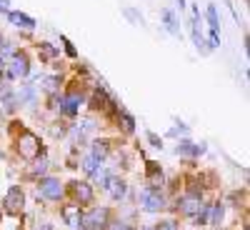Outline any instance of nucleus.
Masks as SVG:
<instances>
[{
	"instance_id": "1",
	"label": "nucleus",
	"mask_w": 250,
	"mask_h": 230,
	"mask_svg": "<svg viewBox=\"0 0 250 230\" xmlns=\"http://www.w3.org/2000/svg\"><path fill=\"white\" fill-rule=\"evenodd\" d=\"M110 210L108 208H90L85 215H80V225H85L88 230H108Z\"/></svg>"
},
{
	"instance_id": "2",
	"label": "nucleus",
	"mask_w": 250,
	"mask_h": 230,
	"mask_svg": "<svg viewBox=\"0 0 250 230\" xmlns=\"http://www.w3.org/2000/svg\"><path fill=\"white\" fill-rule=\"evenodd\" d=\"M140 208L148 213H160L165 208V198L160 190H155V188H143L140 190Z\"/></svg>"
},
{
	"instance_id": "3",
	"label": "nucleus",
	"mask_w": 250,
	"mask_h": 230,
	"mask_svg": "<svg viewBox=\"0 0 250 230\" xmlns=\"http://www.w3.org/2000/svg\"><path fill=\"white\" fill-rule=\"evenodd\" d=\"M23 205H25L23 190H20L18 185H13L10 190H8V195H5V210H8L10 215H18L20 210H23Z\"/></svg>"
},
{
	"instance_id": "4",
	"label": "nucleus",
	"mask_w": 250,
	"mask_h": 230,
	"mask_svg": "<svg viewBox=\"0 0 250 230\" xmlns=\"http://www.w3.org/2000/svg\"><path fill=\"white\" fill-rule=\"evenodd\" d=\"M40 195L48 200H60L62 198V183L58 178H43L40 180Z\"/></svg>"
},
{
	"instance_id": "5",
	"label": "nucleus",
	"mask_w": 250,
	"mask_h": 230,
	"mask_svg": "<svg viewBox=\"0 0 250 230\" xmlns=\"http://www.w3.org/2000/svg\"><path fill=\"white\" fill-rule=\"evenodd\" d=\"M105 190H108V195L113 198V200H123L125 198V193H128V185H125L120 178H108V183H105Z\"/></svg>"
},
{
	"instance_id": "6",
	"label": "nucleus",
	"mask_w": 250,
	"mask_h": 230,
	"mask_svg": "<svg viewBox=\"0 0 250 230\" xmlns=\"http://www.w3.org/2000/svg\"><path fill=\"white\" fill-rule=\"evenodd\" d=\"M40 150V143L35 140V135L25 133L23 138H20V155H25V158H35Z\"/></svg>"
},
{
	"instance_id": "7",
	"label": "nucleus",
	"mask_w": 250,
	"mask_h": 230,
	"mask_svg": "<svg viewBox=\"0 0 250 230\" xmlns=\"http://www.w3.org/2000/svg\"><path fill=\"white\" fill-rule=\"evenodd\" d=\"M60 215H62V220H65L70 228H75L78 223H80V205L78 203H68V205H62L60 208Z\"/></svg>"
},
{
	"instance_id": "8",
	"label": "nucleus",
	"mask_w": 250,
	"mask_h": 230,
	"mask_svg": "<svg viewBox=\"0 0 250 230\" xmlns=\"http://www.w3.org/2000/svg\"><path fill=\"white\" fill-rule=\"evenodd\" d=\"M83 105V98L80 95H65V98H60V113L62 115H75Z\"/></svg>"
},
{
	"instance_id": "9",
	"label": "nucleus",
	"mask_w": 250,
	"mask_h": 230,
	"mask_svg": "<svg viewBox=\"0 0 250 230\" xmlns=\"http://www.w3.org/2000/svg\"><path fill=\"white\" fill-rule=\"evenodd\" d=\"M73 190H75V198L80 200L78 205H88V203H93V198H95V195H93V188H90L85 180H78V183L73 185Z\"/></svg>"
},
{
	"instance_id": "10",
	"label": "nucleus",
	"mask_w": 250,
	"mask_h": 230,
	"mask_svg": "<svg viewBox=\"0 0 250 230\" xmlns=\"http://www.w3.org/2000/svg\"><path fill=\"white\" fill-rule=\"evenodd\" d=\"M200 198L198 195H188V198H183L180 200V213L183 215H188V218H195L198 215V210H200Z\"/></svg>"
},
{
	"instance_id": "11",
	"label": "nucleus",
	"mask_w": 250,
	"mask_h": 230,
	"mask_svg": "<svg viewBox=\"0 0 250 230\" xmlns=\"http://www.w3.org/2000/svg\"><path fill=\"white\" fill-rule=\"evenodd\" d=\"M30 73V65L23 55H15L13 63H10V78H25Z\"/></svg>"
},
{
	"instance_id": "12",
	"label": "nucleus",
	"mask_w": 250,
	"mask_h": 230,
	"mask_svg": "<svg viewBox=\"0 0 250 230\" xmlns=\"http://www.w3.org/2000/svg\"><path fill=\"white\" fill-rule=\"evenodd\" d=\"M203 150H205L203 145H193V143H188V140H183V143L178 145V148H175V153H178V155H190V158L200 155Z\"/></svg>"
},
{
	"instance_id": "13",
	"label": "nucleus",
	"mask_w": 250,
	"mask_h": 230,
	"mask_svg": "<svg viewBox=\"0 0 250 230\" xmlns=\"http://www.w3.org/2000/svg\"><path fill=\"white\" fill-rule=\"evenodd\" d=\"M10 23L13 25H18V28H35V20L33 18H28V15H23V13H10Z\"/></svg>"
},
{
	"instance_id": "14",
	"label": "nucleus",
	"mask_w": 250,
	"mask_h": 230,
	"mask_svg": "<svg viewBox=\"0 0 250 230\" xmlns=\"http://www.w3.org/2000/svg\"><path fill=\"white\" fill-rule=\"evenodd\" d=\"M163 20H165V30H168V33H173V35H178V33H180L178 20H175L173 10H163Z\"/></svg>"
},
{
	"instance_id": "15",
	"label": "nucleus",
	"mask_w": 250,
	"mask_h": 230,
	"mask_svg": "<svg viewBox=\"0 0 250 230\" xmlns=\"http://www.w3.org/2000/svg\"><path fill=\"white\" fill-rule=\"evenodd\" d=\"M223 215H225L223 203H213L210 205V223H208V225H220L223 223Z\"/></svg>"
},
{
	"instance_id": "16",
	"label": "nucleus",
	"mask_w": 250,
	"mask_h": 230,
	"mask_svg": "<svg viewBox=\"0 0 250 230\" xmlns=\"http://www.w3.org/2000/svg\"><path fill=\"white\" fill-rule=\"evenodd\" d=\"M105 155H108V143H105V140H98V143L93 145V158H95L98 163H103V160H105Z\"/></svg>"
},
{
	"instance_id": "17",
	"label": "nucleus",
	"mask_w": 250,
	"mask_h": 230,
	"mask_svg": "<svg viewBox=\"0 0 250 230\" xmlns=\"http://www.w3.org/2000/svg\"><path fill=\"white\" fill-rule=\"evenodd\" d=\"M208 223H210V205L203 203L200 210H198V215H195V225H208Z\"/></svg>"
},
{
	"instance_id": "18",
	"label": "nucleus",
	"mask_w": 250,
	"mask_h": 230,
	"mask_svg": "<svg viewBox=\"0 0 250 230\" xmlns=\"http://www.w3.org/2000/svg\"><path fill=\"white\" fill-rule=\"evenodd\" d=\"M208 23H210V33H218V30H220V23H218V10H215V5H208Z\"/></svg>"
},
{
	"instance_id": "19",
	"label": "nucleus",
	"mask_w": 250,
	"mask_h": 230,
	"mask_svg": "<svg viewBox=\"0 0 250 230\" xmlns=\"http://www.w3.org/2000/svg\"><path fill=\"white\" fill-rule=\"evenodd\" d=\"M18 100H25L28 105H33V103H35V90H33V85H25L23 90H20Z\"/></svg>"
},
{
	"instance_id": "20",
	"label": "nucleus",
	"mask_w": 250,
	"mask_h": 230,
	"mask_svg": "<svg viewBox=\"0 0 250 230\" xmlns=\"http://www.w3.org/2000/svg\"><path fill=\"white\" fill-rule=\"evenodd\" d=\"M98 168H100V163H98V160H95L93 155H88L85 160H83V170H85V173H90V175H93V173H95Z\"/></svg>"
},
{
	"instance_id": "21",
	"label": "nucleus",
	"mask_w": 250,
	"mask_h": 230,
	"mask_svg": "<svg viewBox=\"0 0 250 230\" xmlns=\"http://www.w3.org/2000/svg\"><path fill=\"white\" fill-rule=\"evenodd\" d=\"M155 230H180V225H178L175 220H160V223L155 225Z\"/></svg>"
},
{
	"instance_id": "22",
	"label": "nucleus",
	"mask_w": 250,
	"mask_h": 230,
	"mask_svg": "<svg viewBox=\"0 0 250 230\" xmlns=\"http://www.w3.org/2000/svg\"><path fill=\"white\" fill-rule=\"evenodd\" d=\"M108 230H133V225H130V223H125V220H118V223H110Z\"/></svg>"
},
{
	"instance_id": "23",
	"label": "nucleus",
	"mask_w": 250,
	"mask_h": 230,
	"mask_svg": "<svg viewBox=\"0 0 250 230\" xmlns=\"http://www.w3.org/2000/svg\"><path fill=\"white\" fill-rule=\"evenodd\" d=\"M45 170H48V163H45V160H40L35 168H33V175H43Z\"/></svg>"
},
{
	"instance_id": "24",
	"label": "nucleus",
	"mask_w": 250,
	"mask_h": 230,
	"mask_svg": "<svg viewBox=\"0 0 250 230\" xmlns=\"http://www.w3.org/2000/svg\"><path fill=\"white\" fill-rule=\"evenodd\" d=\"M43 55H45V58H53V55H55V48H53V45H43Z\"/></svg>"
},
{
	"instance_id": "25",
	"label": "nucleus",
	"mask_w": 250,
	"mask_h": 230,
	"mask_svg": "<svg viewBox=\"0 0 250 230\" xmlns=\"http://www.w3.org/2000/svg\"><path fill=\"white\" fill-rule=\"evenodd\" d=\"M148 138H150V145H155V148H160V145H163V143H160V140H158V138H155V135H153V133H150V135H148Z\"/></svg>"
},
{
	"instance_id": "26",
	"label": "nucleus",
	"mask_w": 250,
	"mask_h": 230,
	"mask_svg": "<svg viewBox=\"0 0 250 230\" xmlns=\"http://www.w3.org/2000/svg\"><path fill=\"white\" fill-rule=\"evenodd\" d=\"M65 50H68V55H75V48L68 43V40H65Z\"/></svg>"
},
{
	"instance_id": "27",
	"label": "nucleus",
	"mask_w": 250,
	"mask_h": 230,
	"mask_svg": "<svg viewBox=\"0 0 250 230\" xmlns=\"http://www.w3.org/2000/svg\"><path fill=\"white\" fill-rule=\"evenodd\" d=\"M0 10H3V13L8 10V0H0Z\"/></svg>"
},
{
	"instance_id": "28",
	"label": "nucleus",
	"mask_w": 250,
	"mask_h": 230,
	"mask_svg": "<svg viewBox=\"0 0 250 230\" xmlns=\"http://www.w3.org/2000/svg\"><path fill=\"white\" fill-rule=\"evenodd\" d=\"M5 48V40H3V35H0V50H3Z\"/></svg>"
},
{
	"instance_id": "29",
	"label": "nucleus",
	"mask_w": 250,
	"mask_h": 230,
	"mask_svg": "<svg viewBox=\"0 0 250 230\" xmlns=\"http://www.w3.org/2000/svg\"><path fill=\"white\" fill-rule=\"evenodd\" d=\"M178 5H180V8H183V5H185V0H178Z\"/></svg>"
},
{
	"instance_id": "30",
	"label": "nucleus",
	"mask_w": 250,
	"mask_h": 230,
	"mask_svg": "<svg viewBox=\"0 0 250 230\" xmlns=\"http://www.w3.org/2000/svg\"><path fill=\"white\" fill-rule=\"evenodd\" d=\"M140 230H155V228H140Z\"/></svg>"
}]
</instances>
